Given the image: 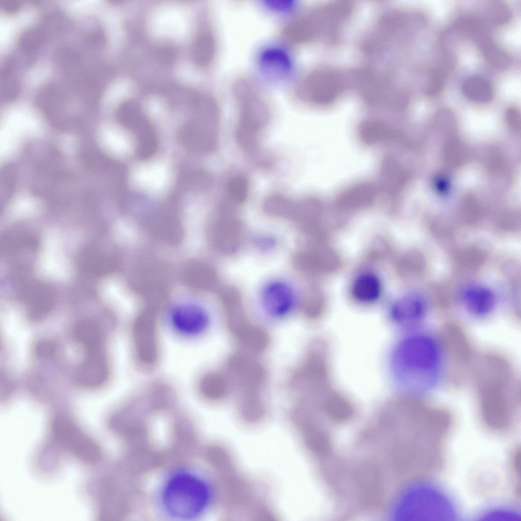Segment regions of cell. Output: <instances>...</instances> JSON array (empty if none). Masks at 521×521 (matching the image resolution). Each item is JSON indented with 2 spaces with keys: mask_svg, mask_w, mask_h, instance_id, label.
I'll return each instance as SVG.
<instances>
[{
  "mask_svg": "<svg viewBox=\"0 0 521 521\" xmlns=\"http://www.w3.org/2000/svg\"><path fill=\"white\" fill-rule=\"evenodd\" d=\"M354 9L351 2L343 1L309 7L285 21L281 28V36L294 45L315 42L336 45L340 41Z\"/></svg>",
  "mask_w": 521,
  "mask_h": 521,
  "instance_id": "obj_3",
  "label": "cell"
},
{
  "mask_svg": "<svg viewBox=\"0 0 521 521\" xmlns=\"http://www.w3.org/2000/svg\"><path fill=\"white\" fill-rule=\"evenodd\" d=\"M231 90L238 108L237 140L244 149L253 150L262 128L271 117L269 99L256 81L247 76L236 78Z\"/></svg>",
  "mask_w": 521,
  "mask_h": 521,
  "instance_id": "obj_5",
  "label": "cell"
},
{
  "mask_svg": "<svg viewBox=\"0 0 521 521\" xmlns=\"http://www.w3.org/2000/svg\"><path fill=\"white\" fill-rule=\"evenodd\" d=\"M428 269L426 256L422 252L413 250L407 252L399 260L398 272L408 280H416L423 277Z\"/></svg>",
  "mask_w": 521,
  "mask_h": 521,
  "instance_id": "obj_25",
  "label": "cell"
},
{
  "mask_svg": "<svg viewBox=\"0 0 521 521\" xmlns=\"http://www.w3.org/2000/svg\"><path fill=\"white\" fill-rule=\"evenodd\" d=\"M158 328L152 320H138L131 327L133 356L137 364L141 368H153L159 360Z\"/></svg>",
  "mask_w": 521,
  "mask_h": 521,
  "instance_id": "obj_12",
  "label": "cell"
},
{
  "mask_svg": "<svg viewBox=\"0 0 521 521\" xmlns=\"http://www.w3.org/2000/svg\"><path fill=\"white\" fill-rule=\"evenodd\" d=\"M261 61L264 69L273 76H281L290 68V61L281 51L275 49L268 50L264 52Z\"/></svg>",
  "mask_w": 521,
  "mask_h": 521,
  "instance_id": "obj_31",
  "label": "cell"
},
{
  "mask_svg": "<svg viewBox=\"0 0 521 521\" xmlns=\"http://www.w3.org/2000/svg\"><path fill=\"white\" fill-rule=\"evenodd\" d=\"M511 12L508 6L500 1L488 3L484 7L483 16L489 22L501 25L508 23L511 18Z\"/></svg>",
  "mask_w": 521,
  "mask_h": 521,
  "instance_id": "obj_33",
  "label": "cell"
},
{
  "mask_svg": "<svg viewBox=\"0 0 521 521\" xmlns=\"http://www.w3.org/2000/svg\"><path fill=\"white\" fill-rule=\"evenodd\" d=\"M437 339L446 382L452 388L459 389L473 371L477 361L473 341L465 329L453 321L442 325Z\"/></svg>",
  "mask_w": 521,
  "mask_h": 521,
  "instance_id": "obj_6",
  "label": "cell"
},
{
  "mask_svg": "<svg viewBox=\"0 0 521 521\" xmlns=\"http://www.w3.org/2000/svg\"><path fill=\"white\" fill-rule=\"evenodd\" d=\"M382 287L379 277L372 273L359 275L352 287L353 297L361 303H369L377 300L381 294Z\"/></svg>",
  "mask_w": 521,
  "mask_h": 521,
  "instance_id": "obj_24",
  "label": "cell"
},
{
  "mask_svg": "<svg viewBox=\"0 0 521 521\" xmlns=\"http://www.w3.org/2000/svg\"><path fill=\"white\" fill-rule=\"evenodd\" d=\"M360 139L367 144L390 142L397 139L398 133L385 123L376 120H365L358 127Z\"/></svg>",
  "mask_w": 521,
  "mask_h": 521,
  "instance_id": "obj_23",
  "label": "cell"
},
{
  "mask_svg": "<svg viewBox=\"0 0 521 521\" xmlns=\"http://www.w3.org/2000/svg\"><path fill=\"white\" fill-rule=\"evenodd\" d=\"M213 488L205 472L194 464H183L167 471L154 492V508L161 519L194 521L209 509Z\"/></svg>",
  "mask_w": 521,
  "mask_h": 521,
  "instance_id": "obj_2",
  "label": "cell"
},
{
  "mask_svg": "<svg viewBox=\"0 0 521 521\" xmlns=\"http://www.w3.org/2000/svg\"><path fill=\"white\" fill-rule=\"evenodd\" d=\"M223 321L226 332L239 350L259 355L270 348L272 343L270 332L248 316L237 295L226 296Z\"/></svg>",
  "mask_w": 521,
  "mask_h": 521,
  "instance_id": "obj_10",
  "label": "cell"
},
{
  "mask_svg": "<svg viewBox=\"0 0 521 521\" xmlns=\"http://www.w3.org/2000/svg\"><path fill=\"white\" fill-rule=\"evenodd\" d=\"M170 322L173 330L181 335L193 337L202 334L209 324V317L202 308L193 305H182L171 312Z\"/></svg>",
  "mask_w": 521,
  "mask_h": 521,
  "instance_id": "obj_14",
  "label": "cell"
},
{
  "mask_svg": "<svg viewBox=\"0 0 521 521\" xmlns=\"http://www.w3.org/2000/svg\"><path fill=\"white\" fill-rule=\"evenodd\" d=\"M197 389L202 398L216 403L227 400L233 392L229 380L223 370H211L202 373L198 379Z\"/></svg>",
  "mask_w": 521,
  "mask_h": 521,
  "instance_id": "obj_16",
  "label": "cell"
},
{
  "mask_svg": "<svg viewBox=\"0 0 521 521\" xmlns=\"http://www.w3.org/2000/svg\"><path fill=\"white\" fill-rule=\"evenodd\" d=\"M217 40L213 31L206 30L200 34L195 40L193 47V56L199 65L210 64L216 56L217 51Z\"/></svg>",
  "mask_w": 521,
  "mask_h": 521,
  "instance_id": "obj_28",
  "label": "cell"
},
{
  "mask_svg": "<svg viewBox=\"0 0 521 521\" xmlns=\"http://www.w3.org/2000/svg\"><path fill=\"white\" fill-rule=\"evenodd\" d=\"M476 43L483 56L493 67L504 69L511 65L512 59L509 53L489 36L482 38Z\"/></svg>",
  "mask_w": 521,
  "mask_h": 521,
  "instance_id": "obj_27",
  "label": "cell"
},
{
  "mask_svg": "<svg viewBox=\"0 0 521 521\" xmlns=\"http://www.w3.org/2000/svg\"><path fill=\"white\" fill-rule=\"evenodd\" d=\"M487 253L479 244H471L457 249L452 257L455 270L462 274H471L478 271L485 264Z\"/></svg>",
  "mask_w": 521,
  "mask_h": 521,
  "instance_id": "obj_20",
  "label": "cell"
},
{
  "mask_svg": "<svg viewBox=\"0 0 521 521\" xmlns=\"http://www.w3.org/2000/svg\"><path fill=\"white\" fill-rule=\"evenodd\" d=\"M424 299L417 294H409L398 299L392 309V316L400 324L409 328L420 326L426 315Z\"/></svg>",
  "mask_w": 521,
  "mask_h": 521,
  "instance_id": "obj_17",
  "label": "cell"
},
{
  "mask_svg": "<svg viewBox=\"0 0 521 521\" xmlns=\"http://www.w3.org/2000/svg\"><path fill=\"white\" fill-rule=\"evenodd\" d=\"M462 92L467 98L479 103L490 101L494 95L491 83L480 75H473L467 78L462 84Z\"/></svg>",
  "mask_w": 521,
  "mask_h": 521,
  "instance_id": "obj_26",
  "label": "cell"
},
{
  "mask_svg": "<svg viewBox=\"0 0 521 521\" xmlns=\"http://www.w3.org/2000/svg\"><path fill=\"white\" fill-rule=\"evenodd\" d=\"M75 339L85 350L103 346V336L98 326L90 322L78 324L74 328Z\"/></svg>",
  "mask_w": 521,
  "mask_h": 521,
  "instance_id": "obj_29",
  "label": "cell"
},
{
  "mask_svg": "<svg viewBox=\"0 0 521 521\" xmlns=\"http://www.w3.org/2000/svg\"><path fill=\"white\" fill-rule=\"evenodd\" d=\"M258 356L239 350L229 354L224 361L223 370L237 401L266 398L269 371Z\"/></svg>",
  "mask_w": 521,
  "mask_h": 521,
  "instance_id": "obj_8",
  "label": "cell"
},
{
  "mask_svg": "<svg viewBox=\"0 0 521 521\" xmlns=\"http://www.w3.org/2000/svg\"><path fill=\"white\" fill-rule=\"evenodd\" d=\"M465 307L472 315L483 317L488 315L495 305V297L488 288L480 285L465 287L460 294Z\"/></svg>",
  "mask_w": 521,
  "mask_h": 521,
  "instance_id": "obj_18",
  "label": "cell"
},
{
  "mask_svg": "<svg viewBox=\"0 0 521 521\" xmlns=\"http://www.w3.org/2000/svg\"><path fill=\"white\" fill-rule=\"evenodd\" d=\"M399 501V516L407 520H447L455 517L448 497L430 484H416L404 492Z\"/></svg>",
  "mask_w": 521,
  "mask_h": 521,
  "instance_id": "obj_11",
  "label": "cell"
},
{
  "mask_svg": "<svg viewBox=\"0 0 521 521\" xmlns=\"http://www.w3.org/2000/svg\"><path fill=\"white\" fill-rule=\"evenodd\" d=\"M79 367L78 379L86 387H96L103 384L109 374L108 360L103 346L85 350Z\"/></svg>",
  "mask_w": 521,
  "mask_h": 521,
  "instance_id": "obj_15",
  "label": "cell"
},
{
  "mask_svg": "<svg viewBox=\"0 0 521 521\" xmlns=\"http://www.w3.org/2000/svg\"><path fill=\"white\" fill-rule=\"evenodd\" d=\"M380 183L383 190L394 195L402 188L406 182V175L399 163L395 158L386 157L380 169Z\"/></svg>",
  "mask_w": 521,
  "mask_h": 521,
  "instance_id": "obj_22",
  "label": "cell"
},
{
  "mask_svg": "<svg viewBox=\"0 0 521 521\" xmlns=\"http://www.w3.org/2000/svg\"><path fill=\"white\" fill-rule=\"evenodd\" d=\"M302 267L308 271L319 274H329L335 271L340 263L338 255L327 247H322L304 252L299 260Z\"/></svg>",
  "mask_w": 521,
  "mask_h": 521,
  "instance_id": "obj_19",
  "label": "cell"
},
{
  "mask_svg": "<svg viewBox=\"0 0 521 521\" xmlns=\"http://www.w3.org/2000/svg\"><path fill=\"white\" fill-rule=\"evenodd\" d=\"M442 57L439 62L431 68L426 77L425 90L429 95L438 93L442 89L450 69V56L444 55Z\"/></svg>",
  "mask_w": 521,
  "mask_h": 521,
  "instance_id": "obj_30",
  "label": "cell"
},
{
  "mask_svg": "<svg viewBox=\"0 0 521 521\" xmlns=\"http://www.w3.org/2000/svg\"><path fill=\"white\" fill-rule=\"evenodd\" d=\"M376 195L375 187L369 183H361L341 192L336 200V207L341 210H352L370 205Z\"/></svg>",
  "mask_w": 521,
  "mask_h": 521,
  "instance_id": "obj_21",
  "label": "cell"
},
{
  "mask_svg": "<svg viewBox=\"0 0 521 521\" xmlns=\"http://www.w3.org/2000/svg\"><path fill=\"white\" fill-rule=\"evenodd\" d=\"M478 358L474 370V390L480 417L495 432L510 429L520 404V385L508 357L494 350Z\"/></svg>",
  "mask_w": 521,
  "mask_h": 521,
  "instance_id": "obj_1",
  "label": "cell"
},
{
  "mask_svg": "<svg viewBox=\"0 0 521 521\" xmlns=\"http://www.w3.org/2000/svg\"><path fill=\"white\" fill-rule=\"evenodd\" d=\"M424 16L420 12L394 10L383 13L378 19L372 31L364 40L362 48L369 54H377L409 38L424 28Z\"/></svg>",
  "mask_w": 521,
  "mask_h": 521,
  "instance_id": "obj_9",
  "label": "cell"
},
{
  "mask_svg": "<svg viewBox=\"0 0 521 521\" xmlns=\"http://www.w3.org/2000/svg\"><path fill=\"white\" fill-rule=\"evenodd\" d=\"M431 302L441 311H447L452 308L454 295L449 287L443 283L435 284L430 290Z\"/></svg>",
  "mask_w": 521,
  "mask_h": 521,
  "instance_id": "obj_34",
  "label": "cell"
},
{
  "mask_svg": "<svg viewBox=\"0 0 521 521\" xmlns=\"http://www.w3.org/2000/svg\"><path fill=\"white\" fill-rule=\"evenodd\" d=\"M248 191V181L242 175L233 176L227 183L226 196L228 200L233 204H241L244 202L247 197Z\"/></svg>",
  "mask_w": 521,
  "mask_h": 521,
  "instance_id": "obj_32",
  "label": "cell"
},
{
  "mask_svg": "<svg viewBox=\"0 0 521 521\" xmlns=\"http://www.w3.org/2000/svg\"><path fill=\"white\" fill-rule=\"evenodd\" d=\"M260 302L265 312L275 319L287 316L295 308V291L289 283L281 279L267 282L260 293Z\"/></svg>",
  "mask_w": 521,
  "mask_h": 521,
  "instance_id": "obj_13",
  "label": "cell"
},
{
  "mask_svg": "<svg viewBox=\"0 0 521 521\" xmlns=\"http://www.w3.org/2000/svg\"><path fill=\"white\" fill-rule=\"evenodd\" d=\"M396 348V372L404 385L416 393L432 389L443 373L437 338L426 333H417L404 338Z\"/></svg>",
  "mask_w": 521,
  "mask_h": 521,
  "instance_id": "obj_4",
  "label": "cell"
},
{
  "mask_svg": "<svg viewBox=\"0 0 521 521\" xmlns=\"http://www.w3.org/2000/svg\"><path fill=\"white\" fill-rule=\"evenodd\" d=\"M350 76L334 67L320 65L312 68L295 81L291 94L297 101L316 106L337 102L351 85Z\"/></svg>",
  "mask_w": 521,
  "mask_h": 521,
  "instance_id": "obj_7",
  "label": "cell"
},
{
  "mask_svg": "<svg viewBox=\"0 0 521 521\" xmlns=\"http://www.w3.org/2000/svg\"><path fill=\"white\" fill-rule=\"evenodd\" d=\"M309 293L303 301L301 310L306 318L313 320L320 314L325 300L323 294L317 290H313Z\"/></svg>",
  "mask_w": 521,
  "mask_h": 521,
  "instance_id": "obj_35",
  "label": "cell"
}]
</instances>
